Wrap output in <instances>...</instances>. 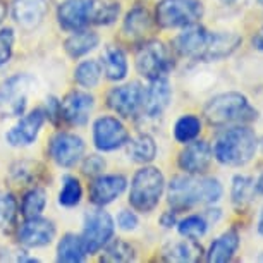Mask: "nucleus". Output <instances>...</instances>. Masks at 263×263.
I'll use <instances>...</instances> for the list:
<instances>
[{"instance_id": "obj_1", "label": "nucleus", "mask_w": 263, "mask_h": 263, "mask_svg": "<svg viewBox=\"0 0 263 263\" xmlns=\"http://www.w3.org/2000/svg\"><path fill=\"white\" fill-rule=\"evenodd\" d=\"M242 38L234 31H208L200 23L182 28L174 38V50L181 57L201 62H218L241 47Z\"/></svg>"}, {"instance_id": "obj_2", "label": "nucleus", "mask_w": 263, "mask_h": 263, "mask_svg": "<svg viewBox=\"0 0 263 263\" xmlns=\"http://www.w3.org/2000/svg\"><path fill=\"white\" fill-rule=\"evenodd\" d=\"M167 203L174 212H186L198 205H217L224 196V186L217 177L182 174L165 186Z\"/></svg>"}, {"instance_id": "obj_3", "label": "nucleus", "mask_w": 263, "mask_h": 263, "mask_svg": "<svg viewBox=\"0 0 263 263\" xmlns=\"http://www.w3.org/2000/svg\"><path fill=\"white\" fill-rule=\"evenodd\" d=\"M260 138L250 124L224 127L213 141V158L226 167H245L256 157Z\"/></svg>"}, {"instance_id": "obj_4", "label": "nucleus", "mask_w": 263, "mask_h": 263, "mask_svg": "<svg viewBox=\"0 0 263 263\" xmlns=\"http://www.w3.org/2000/svg\"><path fill=\"white\" fill-rule=\"evenodd\" d=\"M203 116L212 127L224 129L237 124H251L258 119V110L241 91H226L212 97L203 108Z\"/></svg>"}, {"instance_id": "obj_5", "label": "nucleus", "mask_w": 263, "mask_h": 263, "mask_svg": "<svg viewBox=\"0 0 263 263\" xmlns=\"http://www.w3.org/2000/svg\"><path fill=\"white\" fill-rule=\"evenodd\" d=\"M165 177L158 167L143 165L133 176L129 187V205L135 212L150 213L158 206L163 193H165Z\"/></svg>"}, {"instance_id": "obj_6", "label": "nucleus", "mask_w": 263, "mask_h": 263, "mask_svg": "<svg viewBox=\"0 0 263 263\" xmlns=\"http://www.w3.org/2000/svg\"><path fill=\"white\" fill-rule=\"evenodd\" d=\"M205 14L201 0H158L155 23L163 29H182L200 23Z\"/></svg>"}, {"instance_id": "obj_7", "label": "nucleus", "mask_w": 263, "mask_h": 263, "mask_svg": "<svg viewBox=\"0 0 263 263\" xmlns=\"http://www.w3.org/2000/svg\"><path fill=\"white\" fill-rule=\"evenodd\" d=\"M172 53L165 43L158 40L145 42L136 53V71L148 81L165 76L172 71Z\"/></svg>"}, {"instance_id": "obj_8", "label": "nucleus", "mask_w": 263, "mask_h": 263, "mask_svg": "<svg viewBox=\"0 0 263 263\" xmlns=\"http://www.w3.org/2000/svg\"><path fill=\"white\" fill-rule=\"evenodd\" d=\"M116 224L110 213L105 210H91L84 217V226L81 232V239L88 255H97L103 250L105 245L114 237Z\"/></svg>"}, {"instance_id": "obj_9", "label": "nucleus", "mask_w": 263, "mask_h": 263, "mask_svg": "<svg viewBox=\"0 0 263 263\" xmlns=\"http://www.w3.org/2000/svg\"><path fill=\"white\" fill-rule=\"evenodd\" d=\"M29 91H31V78L26 74H16L4 81L0 86V116H23L26 110Z\"/></svg>"}, {"instance_id": "obj_10", "label": "nucleus", "mask_w": 263, "mask_h": 263, "mask_svg": "<svg viewBox=\"0 0 263 263\" xmlns=\"http://www.w3.org/2000/svg\"><path fill=\"white\" fill-rule=\"evenodd\" d=\"M143 95H145V88L141 83L131 81L121 86H116L108 91L107 103L117 116L124 119L136 117L143 108Z\"/></svg>"}, {"instance_id": "obj_11", "label": "nucleus", "mask_w": 263, "mask_h": 263, "mask_svg": "<svg viewBox=\"0 0 263 263\" xmlns=\"http://www.w3.org/2000/svg\"><path fill=\"white\" fill-rule=\"evenodd\" d=\"M129 140L127 127L121 119L112 116L98 117L93 124V143L100 152H114L126 146Z\"/></svg>"}, {"instance_id": "obj_12", "label": "nucleus", "mask_w": 263, "mask_h": 263, "mask_svg": "<svg viewBox=\"0 0 263 263\" xmlns=\"http://www.w3.org/2000/svg\"><path fill=\"white\" fill-rule=\"evenodd\" d=\"M213 162V150L210 143L203 140H195L184 145L177 157V165L184 174L201 176L210 168Z\"/></svg>"}, {"instance_id": "obj_13", "label": "nucleus", "mask_w": 263, "mask_h": 263, "mask_svg": "<svg viewBox=\"0 0 263 263\" xmlns=\"http://www.w3.org/2000/svg\"><path fill=\"white\" fill-rule=\"evenodd\" d=\"M52 160L61 167H74L83 158L84 141L72 133H57L48 146Z\"/></svg>"}, {"instance_id": "obj_14", "label": "nucleus", "mask_w": 263, "mask_h": 263, "mask_svg": "<svg viewBox=\"0 0 263 263\" xmlns=\"http://www.w3.org/2000/svg\"><path fill=\"white\" fill-rule=\"evenodd\" d=\"M95 0H64L59 6L57 19L66 31H78L91 23Z\"/></svg>"}, {"instance_id": "obj_15", "label": "nucleus", "mask_w": 263, "mask_h": 263, "mask_svg": "<svg viewBox=\"0 0 263 263\" xmlns=\"http://www.w3.org/2000/svg\"><path fill=\"white\" fill-rule=\"evenodd\" d=\"M172 100V86L171 81L162 76L157 79H152L148 88H145V95H143V116L150 119L162 117V114L167 110Z\"/></svg>"}, {"instance_id": "obj_16", "label": "nucleus", "mask_w": 263, "mask_h": 263, "mask_svg": "<svg viewBox=\"0 0 263 263\" xmlns=\"http://www.w3.org/2000/svg\"><path fill=\"white\" fill-rule=\"evenodd\" d=\"M45 117H47V114L43 108H34V110H31L6 135L7 143L12 146L33 145V143L36 141L40 131H42Z\"/></svg>"}, {"instance_id": "obj_17", "label": "nucleus", "mask_w": 263, "mask_h": 263, "mask_svg": "<svg viewBox=\"0 0 263 263\" xmlns=\"http://www.w3.org/2000/svg\"><path fill=\"white\" fill-rule=\"evenodd\" d=\"M55 237V226L42 217L26 218L17 229V239L28 248H42L50 245Z\"/></svg>"}, {"instance_id": "obj_18", "label": "nucleus", "mask_w": 263, "mask_h": 263, "mask_svg": "<svg viewBox=\"0 0 263 263\" xmlns=\"http://www.w3.org/2000/svg\"><path fill=\"white\" fill-rule=\"evenodd\" d=\"M127 179L121 174L98 176L90 184V201L97 206H107L126 191Z\"/></svg>"}, {"instance_id": "obj_19", "label": "nucleus", "mask_w": 263, "mask_h": 263, "mask_svg": "<svg viewBox=\"0 0 263 263\" xmlns=\"http://www.w3.org/2000/svg\"><path fill=\"white\" fill-rule=\"evenodd\" d=\"M95 107V98L86 91H71L61 102V117L71 126H83L88 122Z\"/></svg>"}, {"instance_id": "obj_20", "label": "nucleus", "mask_w": 263, "mask_h": 263, "mask_svg": "<svg viewBox=\"0 0 263 263\" xmlns=\"http://www.w3.org/2000/svg\"><path fill=\"white\" fill-rule=\"evenodd\" d=\"M241 248V234L239 231L231 227L217 236L210 242L208 250L205 251V260L210 263H229L234 260Z\"/></svg>"}, {"instance_id": "obj_21", "label": "nucleus", "mask_w": 263, "mask_h": 263, "mask_svg": "<svg viewBox=\"0 0 263 263\" xmlns=\"http://www.w3.org/2000/svg\"><path fill=\"white\" fill-rule=\"evenodd\" d=\"M47 12V0H14L12 17L19 26L31 29L42 23Z\"/></svg>"}, {"instance_id": "obj_22", "label": "nucleus", "mask_w": 263, "mask_h": 263, "mask_svg": "<svg viewBox=\"0 0 263 263\" xmlns=\"http://www.w3.org/2000/svg\"><path fill=\"white\" fill-rule=\"evenodd\" d=\"M102 72L105 74L107 79L110 81H122L127 76L129 66H127V57L121 47L108 45L103 50L102 55Z\"/></svg>"}, {"instance_id": "obj_23", "label": "nucleus", "mask_w": 263, "mask_h": 263, "mask_svg": "<svg viewBox=\"0 0 263 263\" xmlns=\"http://www.w3.org/2000/svg\"><path fill=\"white\" fill-rule=\"evenodd\" d=\"M201 255H205L201 250V246L193 239H181V241H174L162 250L163 260L167 261H200Z\"/></svg>"}, {"instance_id": "obj_24", "label": "nucleus", "mask_w": 263, "mask_h": 263, "mask_svg": "<svg viewBox=\"0 0 263 263\" xmlns=\"http://www.w3.org/2000/svg\"><path fill=\"white\" fill-rule=\"evenodd\" d=\"M127 148V157L129 160L141 163V165H146V163H152L157 158V143L153 140V136L146 135V133H141L131 140H127L126 143Z\"/></svg>"}, {"instance_id": "obj_25", "label": "nucleus", "mask_w": 263, "mask_h": 263, "mask_svg": "<svg viewBox=\"0 0 263 263\" xmlns=\"http://www.w3.org/2000/svg\"><path fill=\"white\" fill-rule=\"evenodd\" d=\"M152 26V14L145 6H135L126 14V19H124V26L122 31L126 36L138 40L143 38L148 33V29Z\"/></svg>"}, {"instance_id": "obj_26", "label": "nucleus", "mask_w": 263, "mask_h": 263, "mask_svg": "<svg viewBox=\"0 0 263 263\" xmlns=\"http://www.w3.org/2000/svg\"><path fill=\"white\" fill-rule=\"evenodd\" d=\"M256 193V186H255V179L251 176H246V174H236L232 177L231 182V203L234 205L237 210H242L246 208L250 203L255 200Z\"/></svg>"}, {"instance_id": "obj_27", "label": "nucleus", "mask_w": 263, "mask_h": 263, "mask_svg": "<svg viewBox=\"0 0 263 263\" xmlns=\"http://www.w3.org/2000/svg\"><path fill=\"white\" fill-rule=\"evenodd\" d=\"M98 42H100V38H98L95 31H90V29L84 28L78 29L66 40V52L72 59H79L90 53L91 50H95L98 47Z\"/></svg>"}, {"instance_id": "obj_28", "label": "nucleus", "mask_w": 263, "mask_h": 263, "mask_svg": "<svg viewBox=\"0 0 263 263\" xmlns=\"http://www.w3.org/2000/svg\"><path fill=\"white\" fill-rule=\"evenodd\" d=\"M201 119L195 116V114H184L174 124V140L181 145H187V143L195 141L201 135Z\"/></svg>"}, {"instance_id": "obj_29", "label": "nucleus", "mask_w": 263, "mask_h": 263, "mask_svg": "<svg viewBox=\"0 0 263 263\" xmlns=\"http://www.w3.org/2000/svg\"><path fill=\"white\" fill-rule=\"evenodd\" d=\"M86 250H84L81 236L66 234L59 241L57 246V260L64 263H79L86 258Z\"/></svg>"}, {"instance_id": "obj_30", "label": "nucleus", "mask_w": 263, "mask_h": 263, "mask_svg": "<svg viewBox=\"0 0 263 263\" xmlns=\"http://www.w3.org/2000/svg\"><path fill=\"white\" fill-rule=\"evenodd\" d=\"M177 232L179 236L186 237V239H193L198 241L201 237H205L208 232V227H210V222L206 220V217L200 215V213H193V215H187L181 220H177Z\"/></svg>"}, {"instance_id": "obj_31", "label": "nucleus", "mask_w": 263, "mask_h": 263, "mask_svg": "<svg viewBox=\"0 0 263 263\" xmlns=\"http://www.w3.org/2000/svg\"><path fill=\"white\" fill-rule=\"evenodd\" d=\"M47 206V191L43 187H36L29 190L26 195L23 196L21 203V213L24 218H31V217H40L42 212Z\"/></svg>"}, {"instance_id": "obj_32", "label": "nucleus", "mask_w": 263, "mask_h": 263, "mask_svg": "<svg viewBox=\"0 0 263 263\" xmlns=\"http://www.w3.org/2000/svg\"><path fill=\"white\" fill-rule=\"evenodd\" d=\"M136 258V251L129 242L122 241V239H116V241H108L105 245V250H103L102 260L103 261H135Z\"/></svg>"}, {"instance_id": "obj_33", "label": "nucleus", "mask_w": 263, "mask_h": 263, "mask_svg": "<svg viewBox=\"0 0 263 263\" xmlns=\"http://www.w3.org/2000/svg\"><path fill=\"white\" fill-rule=\"evenodd\" d=\"M102 74V66L97 61H84L78 64L76 71H74V79L83 88H95L100 83Z\"/></svg>"}, {"instance_id": "obj_34", "label": "nucleus", "mask_w": 263, "mask_h": 263, "mask_svg": "<svg viewBox=\"0 0 263 263\" xmlns=\"http://www.w3.org/2000/svg\"><path fill=\"white\" fill-rule=\"evenodd\" d=\"M81 198H83V187L78 177L74 176L64 177L62 190L59 193V203L66 208H72L81 203Z\"/></svg>"}, {"instance_id": "obj_35", "label": "nucleus", "mask_w": 263, "mask_h": 263, "mask_svg": "<svg viewBox=\"0 0 263 263\" xmlns=\"http://www.w3.org/2000/svg\"><path fill=\"white\" fill-rule=\"evenodd\" d=\"M119 12H121V6H119L117 2H108V0H95L91 23L100 24V26H107V24H112L119 17Z\"/></svg>"}, {"instance_id": "obj_36", "label": "nucleus", "mask_w": 263, "mask_h": 263, "mask_svg": "<svg viewBox=\"0 0 263 263\" xmlns=\"http://www.w3.org/2000/svg\"><path fill=\"white\" fill-rule=\"evenodd\" d=\"M17 217V200L12 193H0V229L14 226Z\"/></svg>"}, {"instance_id": "obj_37", "label": "nucleus", "mask_w": 263, "mask_h": 263, "mask_svg": "<svg viewBox=\"0 0 263 263\" xmlns=\"http://www.w3.org/2000/svg\"><path fill=\"white\" fill-rule=\"evenodd\" d=\"M14 47V31L12 28L0 29V67L11 61Z\"/></svg>"}, {"instance_id": "obj_38", "label": "nucleus", "mask_w": 263, "mask_h": 263, "mask_svg": "<svg viewBox=\"0 0 263 263\" xmlns=\"http://www.w3.org/2000/svg\"><path fill=\"white\" fill-rule=\"evenodd\" d=\"M138 226H140V218L135 213V210H121L117 215V227L121 231H126V232H131V231H136Z\"/></svg>"}, {"instance_id": "obj_39", "label": "nucleus", "mask_w": 263, "mask_h": 263, "mask_svg": "<svg viewBox=\"0 0 263 263\" xmlns=\"http://www.w3.org/2000/svg\"><path fill=\"white\" fill-rule=\"evenodd\" d=\"M105 168V160L98 155H90L84 158L83 162V172L90 177H95V176H100Z\"/></svg>"}, {"instance_id": "obj_40", "label": "nucleus", "mask_w": 263, "mask_h": 263, "mask_svg": "<svg viewBox=\"0 0 263 263\" xmlns=\"http://www.w3.org/2000/svg\"><path fill=\"white\" fill-rule=\"evenodd\" d=\"M176 213L177 212H174V210L163 212L160 215V226L165 227V229H172V227H176L177 226V215H176Z\"/></svg>"}, {"instance_id": "obj_41", "label": "nucleus", "mask_w": 263, "mask_h": 263, "mask_svg": "<svg viewBox=\"0 0 263 263\" xmlns=\"http://www.w3.org/2000/svg\"><path fill=\"white\" fill-rule=\"evenodd\" d=\"M251 45H253L255 50L263 52V26L251 36Z\"/></svg>"}, {"instance_id": "obj_42", "label": "nucleus", "mask_w": 263, "mask_h": 263, "mask_svg": "<svg viewBox=\"0 0 263 263\" xmlns=\"http://www.w3.org/2000/svg\"><path fill=\"white\" fill-rule=\"evenodd\" d=\"M255 186H256L258 195H263V172L260 174V177H258V179H255Z\"/></svg>"}, {"instance_id": "obj_43", "label": "nucleus", "mask_w": 263, "mask_h": 263, "mask_svg": "<svg viewBox=\"0 0 263 263\" xmlns=\"http://www.w3.org/2000/svg\"><path fill=\"white\" fill-rule=\"evenodd\" d=\"M256 231L258 234L263 237V210L260 212V217H258V224H256Z\"/></svg>"}, {"instance_id": "obj_44", "label": "nucleus", "mask_w": 263, "mask_h": 263, "mask_svg": "<svg viewBox=\"0 0 263 263\" xmlns=\"http://www.w3.org/2000/svg\"><path fill=\"white\" fill-rule=\"evenodd\" d=\"M6 14H7V7L4 6V2H0V23L6 19Z\"/></svg>"}, {"instance_id": "obj_45", "label": "nucleus", "mask_w": 263, "mask_h": 263, "mask_svg": "<svg viewBox=\"0 0 263 263\" xmlns=\"http://www.w3.org/2000/svg\"><path fill=\"white\" fill-rule=\"evenodd\" d=\"M237 0H222V4H226V6H232V4H236Z\"/></svg>"}, {"instance_id": "obj_46", "label": "nucleus", "mask_w": 263, "mask_h": 263, "mask_svg": "<svg viewBox=\"0 0 263 263\" xmlns=\"http://www.w3.org/2000/svg\"><path fill=\"white\" fill-rule=\"evenodd\" d=\"M258 260H260V261H263V251L260 253V258H258Z\"/></svg>"}, {"instance_id": "obj_47", "label": "nucleus", "mask_w": 263, "mask_h": 263, "mask_svg": "<svg viewBox=\"0 0 263 263\" xmlns=\"http://www.w3.org/2000/svg\"><path fill=\"white\" fill-rule=\"evenodd\" d=\"M258 2V6H263V0H256Z\"/></svg>"}]
</instances>
